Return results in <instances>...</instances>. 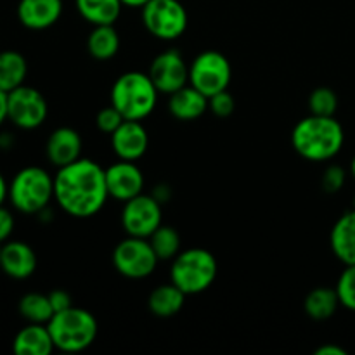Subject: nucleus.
Returning <instances> with one entry per match:
<instances>
[{
	"instance_id": "nucleus-1",
	"label": "nucleus",
	"mask_w": 355,
	"mask_h": 355,
	"mask_svg": "<svg viewBox=\"0 0 355 355\" xmlns=\"http://www.w3.org/2000/svg\"><path fill=\"white\" fill-rule=\"evenodd\" d=\"M110 193L106 168L89 158H80L58 168L54 175V200L62 211L75 218L94 217L103 210Z\"/></svg>"
},
{
	"instance_id": "nucleus-2",
	"label": "nucleus",
	"mask_w": 355,
	"mask_h": 355,
	"mask_svg": "<svg viewBox=\"0 0 355 355\" xmlns=\"http://www.w3.org/2000/svg\"><path fill=\"white\" fill-rule=\"evenodd\" d=\"M345 132L335 116L304 118L295 125L291 132L293 149L309 162H328L333 159L343 148Z\"/></svg>"
},
{
	"instance_id": "nucleus-3",
	"label": "nucleus",
	"mask_w": 355,
	"mask_h": 355,
	"mask_svg": "<svg viewBox=\"0 0 355 355\" xmlns=\"http://www.w3.org/2000/svg\"><path fill=\"white\" fill-rule=\"evenodd\" d=\"M158 94L148 73L127 71L118 76L111 87V104L125 120L142 121L155 111Z\"/></svg>"
},
{
	"instance_id": "nucleus-4",
	"label": "nucleus",
	"mask_w": 355,
	"mask_h": 355,
	"mask_svg": "<svg viewBox=\"0 0 355 355\" xmlns=\"http://www.w3.org/2000/svg\"><path fill=\"white\" fill-rule=\"evenodd\" d=\"M47 328L55 349L68 354L87 350L96 342L97 333H99L96 315L78 307L55 312L47 322Z\"/></svg>"
},
{
	"instance_id": "nucleus-5",
	"label": "nucleus",
	"mask_w": 355,
	"mask_h": 355,
	"mask_svg": "<svg viewBox=\"0 0 355 355\" xmlns=\"http://www.w3.org/2000/svg\"><path fill=\"white\" fill-rule=\"evenodd\" d=\"M54 200V177L40 166H26L9 184V201L17 211L38 215Z\"/></svg>"
},
{
	"instance_id": "nucleus-6",
	"label": "nucleus",
	"mask_w": 355,
	"mask_h": 355,
	"mask_svg": "<svg viewBox=\"0 0 355 355\" xmlns=\"http://www.w3.org/2000/svg\"><path fill=\"white\" fill-rule=\"evenodd\" d=\"M217 259L205 248H189L172 260L170 281L186 295H200L217 279Z\"/></svg>"
},
{
	"instance_id": "nucleus-7",
	"label": "nucleus",
	"mask_w": 355,
	"mask_h": 355,
	"mask_svg": "<svg viewBox=\"0 0 355 355\" xmlns=\"http://www.w3.org/2000/svg\"><path fill=\"white\" fill-rule=\"evenodd\" d=\"M142 24L155 38L172 42L187 30V10L179 0H149L142 7Z\"/></svg>"
},
{
	"instance_id": "nucleus-8",
	"label": "nucleus",
	"mask_w": 355,
	"mask_h": 355,
	"mask_svg": "<svg viewBox=\"0 0 355 355\" xmlns=\"http://www.w3.org/2000/svg\"><path fill=\"white\" fill-rule=\"evenodd\" d=\"M158 257L146 238L127 236L113 250V266L127 279H146L155 272Z\"/></svg>"
},
{
	"instance_id": "nucleus-9",
	"label": "nucleus",
	"mask_w": 355,
	"mask_h": 355,
	"mask_svg": "<svg viewBox=\"0 0 355 355\" xmlns=\"http://www.w3.org/2000/svg\"><path fill=\"white\" fill-rule=\"evenodd\" d=\"M231 78V62L218 51H203L189 64V85L207 97L227 90Z\"/></svg>"
},
{
	"instance_id": "nucleus-10",
	"label": "nucleus",
	"mask_w": 355,
	"mask_h": 355,
	"mask_svg": "<svg viewBox=\"0 0 355 355\" xmlns=\"http://www.w3.org/2000/svg\"><path fill=\"white\" fill-rule=\"evenodd\" d=\"M49 106L40 90L21 85L7 94V120L21 130H35L47 120Z\"/></svg>"
},
{
	"instance_id": "nucleus-11",
	"label": "nucleus",
	"mask_w": 355,
	"mask_h": 355,
	"mask_svg": "<svg viewBox=\"0 0 355 355\" xmlns=\"http://www.w3.org/2000/svg\"><path fill=\"white\" fill-rule=\"evenodd\" d=\"M162 224V203L153 194L142 193L123 203L121 225L127 236L148 239Z\"/></svg>"
},
{
	"instance_id": "nucleus-12",
	"label": "nucleus",
	"mask_w": 355,
	"mask_h": 355,
	"mask_svg": "<svg viewBox=\"0 0 355 355\" xmlns=\"http://www.w3.org/2000/svg\"><path fill=\"white\" fill-rule=\"evenodd\" d=\"M148 75L159 94L170 96L189 83V64L177 49H168L153 59Z\"/></svg>"
},
{
	"instance_id": "nucleus-13",
	"label": "nucleus",
	"mask_w": 355,
	"mask_h": 355,
	"mask_svg": "<svg viewBox=\"0 0 355 355\" xmlns=\"http://www.w3.org/2000/svg\"><path fill=\"white\" fill-rule=\"evenodd\" d=\"M106 186L110 198L125 203V201L142 194L144 175H142V170L135 165V162L120 159L106 168Z\"/></svg>"
},
{
	"instance_id": "nucleus-14",
	"label": "nucleus",
	"mask_w": 355,
	"mask_h": 355,
	"mask_svg": "<svg viewBox=\"0 0 355 355\" xmlns=\"http://www.w3.org/2000/svg\"><path fill=\"white\" fill-rule=\"evenodd\" d=\"M111 146H113L114 155L120 159L137 162L146 155L149 148L148 130L141 121L125 120L111 134Z\"/></svg>"
},
{
	"instance_id": "nucleus-15",
	"label": "nucleus",
	"mask_w": 355,
	"mask_h": 355,
	"mask_svg": "<svg viewBox=\"0 0 355 355\" xmlns=\"http://www.w3.org/2000/svg\"><path fill=\"white\" fill-rule=\"evenodd\" d=\"M0 269L12 279H28L37 270V253L24 241H6L0 250Z\"/></svg>"
},
{
	"instance_id": "nucleus-16",
	"label": "nucleus",
	"mask_w": 355,
	"mask_h": 355,
	"mask_svg": "<svg viewBox=\"0 0 355 355\" xmlns=\"http://www.w3.org/2000/svg\"><path fill=\"white\" fill-rule=\"evenodd\" d=\"M83 141L78 132L71 127H59L49 135L45 144V155L54 166L69 165L82 158Z\"/></svg>"
},
{
	"instance_id": "nucleus-17",
	"label": "nucleus",
	"mask_w": 355,
	"mask_h": 355,
	"mask_svg": "<svg viewBox=\"0 0 355 355\" xmlns=\"http://www.w3.org/2000/svg\"><path fill=\"white\" fill-rule=\"evenodd\" d=\"M62 14V0H19L17 19L28 30H47Z\"/></svg>"
},
{
	"instance_id": "nucleus-18",
	"label": "nucleus",
	"mask_w": 355,
	"mask_h": 355,
	"mask_svg": "<svg viewBox=\"0 0 355 355\" xmlns=\"http://www.w3.org/2000/svg\"><path fill=\"white\" fill-rule=\"evenodd\" d=\"M168 110L175 120L194 121L203 116L208 110V97L193 85H186L170 94Z\"/></svg>"
},
{
	"instance_id": "nucleus-19",
	"label": "nucleus",
	"mask_w": 355,
	"mask_h": 355,
	"mask_svg": "<svg viewBox=\"0 0 355 355\" xmlns=\"http://www.w3.org/2000/svg\"><path fill=\"white\" fill-rule=\"evenodd\" d=\"M329 243L335 257L343 266H355V210L345 211L335 222Z\"/></svg>"
},
{
	"instance_id": "nucleus-20",
	"label": "nucleus",
	"mask_w": 355,
	"mask_h": 355,
	"mask_svg": "<svg viewBox=\"0 0 355 355\" xmlns=\"http://www.w3.org/2000/svg\"><path fill=\"white\" fill-rule=\"evenodd\" d=\"M54 349L47 324H37V322L24 326L14 336L12 342V350L16 355H51Z\"/></svg>"
},
{
	"instance_id": "nucleus-21",
	"label": "nucleus",
	"mask_w": 355,
	"mask_h": 355,
	"mask_svg": "<svg viewBox=\"0 0 355 355\" xmlns=\"http://www.w3.org/2000/svg\"><path fill=\"white\" fill-rule=\"evenodd\" d=\"M186 297L187 295L170 281L168 284H159L151 291L148 298V307L156 318L168 319L182 311Z\"/></svg>"
},
{
	"instance_id": "nucleus-22",
	"label": "nucleus",
	"mask_w": 355,
	"mask_h": 355,
	"mask_svg": "<svg viewBox=\"0 0 355 355\" xmlns=\"http://www.w3.org/2000/svg\"><path fill=\"white\" fill-rule=\"evenodd\" d=\"M75 7L87 23L99 26L116 23L123 3L121 0H75Z\"/></svg>"
},
{
	"instance_id": "nucleus-23",
	"label": "nucleus",
	"mask_w": 355,
	"mask_h": 355,
	"mask_svg": "<svg viewBox=\"0 0 355 355\" xmlns=\"http://www.w3.org/2000/svg\"><path fill=\"white\" fill-rule=\"evenodd\" d=\"M87 51L97 61L113 59L120 51V35L114 30L113 24H99L87 38Z\"/></svg>"
},
{
	"instance_id": "nucleus-24",
	"label": "nucleus",
	"mask_w": 355,
	"mask_h": 355,
	"mask_svg": "<svg viewBox=\"0 0 355 355\" xmlns=\"http://www.w3.org/2000/svg\"><path fill=\"white\" fill-rule=\"evenodd\" d=\"M338 307L340 298L336 288H314L304 300L305 314L314 321H328L336 314Z\"/></svg>"
},
{
	"instance_id": "nucleus-25",
	"label": "nucleus",
	"mask_w": 355,
	"mask_h": 355,
	"mask_svg": "<svg viewBox=\"0 0 355 355\" xmlns=\"http://www.w3.org/2000/svg\"><path fill=\"white\" fill-rule=\"evenodd\" d=\"M28 75V62L17 51L0 52V90L9 94L10 90L24 85Z\"/></svg>"
},
{
	"instance_id": "nucleus-26",
	"label": "nucleus",
	"mask_w": 355,
	"mask_h": 355,
	"mask_svg": "<svg viewBox=\"0 0 355 355\" xmlns=\"http://www.w3.org/2000/svg\"><path fill=\"white\" fill-rule=\"evenodd\" d=\"M19 314L28 322H37V324H47L54 315L49 295L42 293H26L19 300Z\"/></svg>"
},
{
	"instance_id": "nucleus-27",
	"label": "nucleus",
	"mask_w": 355,
	"mask_h": 355,
	"mask_svg": "<svg viewBox=\"0 0 355 355\" xmlns=\"http://www.w3.org/2000/svg\"><path fill=\"white\" fill-rule=\"evenodd\" d=\"M148 239L158 260H173L180 253V236L172 225L162 224Z\"/></svg>"
},
{
	"instance_id": "nucleus-28",
	"label": "nucleus",
	"mask_w": 355,
	"mask_h": 355,
	"mask_svg": "<svg viewBox=\"0 0 355 355\" xmlns=\"http://www.w3.org/2000/svg\"><path fill=\"white\" fill-rule=\"evenodd\" d=\"M309 110L311 114L318 116H335L338 110V96L329 87H318L309 97Z\"/></svg>"
},
{
	"instance_id": "nucleus-29",
	"label": "nucleus",
	"mask_w": 355,
	"mask_h": 355,
	"mask_svg": "<svg viewBox=\"0 0 355 355\" xmlns=\"http://www.w3.org/2000/svg\"><path fill=\"white\" fill-rule=\"evenodd\" d=\"M340 305L355 312V266H345L336 283Z\"/></svg>"
},
{
	"instance_id": "nucleus-30",
	"label": "nucleus",
	"mask_w": 355,
	"mask_h": 355,
	"mask_svg": "<svg viewBox=\"0 0 355 355\" xmlns=\"http://www.w3.org/2000/svg\"><path fill=\"white\" fill-rule=\"evenodd\" d=\"M234 107L236 101L229 90H222V92L208 97V110L217 118H229L234 113Z\"/></svg>"
},
{
	"instance_id": "nucleus-31",
	"label": "nucleus",
	"mask_w": 355,
	"mask_h": 355,
	"mask_svg": "<svg viewBox=\"0 0 355 355\" xmlns=\"http://www.w3.org/2000/svg\"><path fill=\"white\" fill-rule=\"evenodd\" d=\"M123 121H125L123 114H121L120 111L113 106V104L107 107H103V110H101L96 116L97 128H99L103 134H107V135L113 134V132L116 130L121 123H123Z\"/></svg>"
},
{
	"instance_id": "nucleus-32",
	"label": "nucleus",
	"mask_w": 355,
	"mask_h": 355,
	"mask_svg": "<svg viewBox=\"0 0 355 355\" xmlns=\"http://www.w3.org/2000/svg\"><path fill=\"white\" fill-rule=\"evenodd\" d=\"M345 180H347L345 170H343L340 165H331L324 170V173H322V180H321L322 189H324V193L335 194L345 186Z\"/></svg>"
},
{
	"instance_id": "nucleus-33",
	"label": "nucleus",
	"mask_w": 355,
	"mask_h": 355,
	"mask_svg": "<svg viewBox=\"0 0 355 355\" xmlns=\"http://www.w3.org/2000/svg\"><path fill=\"white\" fill-rule=\"evenodd\" d=\"M12 231H14V217L7 208H3L2 205V207H0V245L9 241Z\"/></svg>"
},
{
	"instance_id": "nucleus-34",
	"label": "nucleus",
	"mask_w": 355,
	"mask_h": 355,
	"mask_svg": "<svg viewBox=\"0 0 355 355\" xmlns=\"http://www.w3.org/2000/svg\"><path fill=\"white\" fill-rule=\"evenodd\" d=\"M49 300H51L52 309H54V314L55 312H61V311H66V309L73 307L71 297H69L68 291L64 290L51 291V293H49Z\"/></svg>"
},
{
	"instance_id": "nucleus-35",
	"label": "nucleus",
	"mask_w": 355,
	"mask_h": 355,
	"mask_svg": "<svg viewBox=\"0 0 355 355\" xmlns=\"http://www.w3.org/2000/svg\"><path fill=\"white\" fill-rule=\"evenodd\" d=\"M315 355H347V350L342 349L338 345H322L319 349H315Z\"/></svg>"
},
{
	"instance_id": "nucleus-36",
	"label": "nucleus",
	"mask_w": 355,
	"mask_h": 355,
	"mask_svg": "<svg viewBox=\"0 0 355 355\" xmlns=\"http://www.w3.org/2000/svg\"><path fill=\"white\" fill-rule=\"evenodd\" d=\"M7 120V92L0 90V127Z\"/></svg>"
},
{
	"instance_id": "nucleus-37",
	"label": "nucleus",
	"mask_w": 355,
	"mask_h": 355,
	"mask_svg": "<svg viewBox=\"0 0 355 355\" xmlns=\"http://www.w3.org/2000/svg\"><path fill=\"white\" fill-rule=\"evenodd\" d=\"M7 198H9V184L6 182L3 175L0 173V207H2Z\"/></svg>"
},
{
	"instance_id": "nucleus-38",
	"label": "nucleus",
	"mask_w": 355,
	"mask_h": 355,
	"mask_svg": "<svg viewBox=\"0 0 355 355\" xmlns=\"http://www.w3.org/2000/svg\"><path fill=\"white\" fill-rule=\"evenodd\" d=\"M149 0H121L125 7H134V9H142Z\"/></svg>"
},
{
	"instance_id": "nucleus-39",
	"label": "nucleus",
	"mask_w": 355,
	"mask_h": 355,
	"mask_svg": "<svg viewBox=\"0 0 355 355\" xmlns=\"http://www.w3.org/2000/svg\"><path fill=\"white\" fill-rule=\"evenodd\" d=\"M350 173H352V177L355 179V156L352 158V163H350Z\"/></svg>"
},
{
	"instance_id": "nucleus-40",
	"label": "nucleus",
	"mask_w": 355,
	"mask_h": 355,
	"mask_svg": "<svg viewBox=\"0 0 355 355\" xmlns=\"http://www.w3.org/2000/svg\"><path fill=\"white\" fill-rule=\"evenodd\" d=\"M354 210H355V198H354Z\"/></svg>"
},
{
	"instance_id": "nucleus-41",
	"label": "nucleus",
	"mask_w": 355,
	"mask_h": 355,
	"mask_svg": "<svg viewBox=\"0 0 355 355\" xmlns=\"http://www.w3.org/2000/svg\"><path fill=\"white\" fill-rule=\"evenodd\" d=\"M0 250H2V246H0Z\"/></svg>"
}]
</instances>
